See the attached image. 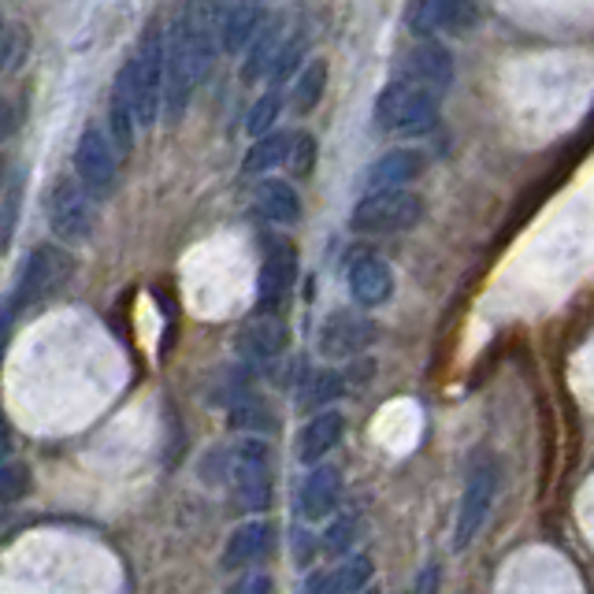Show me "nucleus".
I'll return each mask as SVG.
<instances>
[{"mask_svg": "<svg viewBox=\"0 0 594 594\" xmlns=\"http://www.w3.org/2000/svg\"><path fill=\"white\" fill-rule=\"evenodd\" d=\"M212 30L201 20V12L190 8L183 12L171 26L168 41H164V104H168V120L183 115L186 101L194 97V89L205 83L212 67Z\"/></svg>", "mask_w": 594, "mask_h": 594, "instance_id": "obj_1", "label": "nucleus"}, {"mask_svg": "<svg viewBox=\"0 0 594 594\" xmlns=\"http://www.w3.org/2000/svg\"><path fill=\"white\" fill-rule=\"evenodd\" d=\"M257 209L264 220H272V223H297V215H301V201H297L290 183H283V178H268V183H260V190H257Z\"/></svg>", "mask_w": 594, "mask_h": 594, "instance_id": "obj_23", "label": "nucleus"}, {"mask_svg": "<svg viewBox=\"0 0 594 594\" xmlns=\"http://www.w3.org/2000/svg\"><path fill=\"white\" fill-rule=\"evenodd\" d=\"M368 594H380V591H368Z\"/></svg>", "mask_w": 594, "mask_h": 594, "instance_id": "obj_38", "label": "nucleus"}, {"mask_svg": "<svg viewBox=\"0 0 594 594\" xmlns=\"http://www.w3.org/2000/svg\"><path fill=\"white\" fill-rule=\"evenodd\" d=\"M279 112H283V86H272V89H268V94L253 104V112H249V120H246V131L253 134V138H264V134H272V131H275Z\"/></svg>", "mask_w": 594, "mask_h": 594, "instance_id": "obj_27", "label": "nucleus"}, {"mask_svg": "<svg viewBox=\"0 0 594 594\" xmlns=\"http://www.w3.org/2000/svg\"><path fill=\"white\" fill-rule=\"evenodd\" d=\"M290 342V331L279 320V312H260L249 323H242L238 331V349L249 361H275Z\"/></svg>", "mask_w": 594, "mask_h": 594, "instance_id": "obj_15", "label": "nucleus"}, {"mask_svg": "<svg viewBox=\"0 0 594 594\" xmlns=\"http://www.w3.org/2000/svg\"><path fill=\"white\" fill-rule=\"evenodd\" d=\"M30 468L23 461H0V502H20L23 494H30Z\"/></svg>", "mask_w": 594, "mask_h": 594, "instance_id": "obj_28", "label": "nucleus"}, {"mask_svg": "<svg viewBox=\"0 0 594 594\" xmlns=\"http://www.w3.org/2000/svg\"><path fill=\"white\" fill-rule=\"evenodd\" d=\"M71 272H75V264H71V257L60 246H38V249H34V253L26 257L12 297H8L4 320H0V338H4L8 323L20 317L23 309H30V305L45 301L49 294H57L60 286L71 279Z\"/></svg>", "mask_w": 594, "mask_h": 594, "instance_id": "obj_3", "label": "nucleus"}, {"mask_svg": "<svg viewBox=\"0 0 594 594\" xmlns=\"http://www.w3.org/2000/svg\"><path fill=\"white\" fill-rule=\"evenodd\" d=\"M342 391H346V380H342V372H317V375H309V383L301 386L297 401H301V409H317V405L335 401Z\"/></svg>", "mask_w": 594, "mask_h": 594, "instance_id": "obj_26", "label": "nucleus"}, {"mask_svg": "<svg viewBox=\"0 0 594 594\" xmlns=\"http://www.w3.org/2000/svg\"><path fill=\"white\" fill-rule=\"evenodd\" d=\"M494 491H498V472H494V465H480L472 475H468L461 517H457V528H454V550H465V546L480 535V528L487 524Z\"/></svg>", "mask_w": 594, "mask_h": 594, "instance_id": "obj_8", "label": "nucleus"}, {"mask_svg": "<svg viewBox=\"0 0 594 594\" xmlns=\"http://www.w3.org/2000/svg\"><path fill=\"white\" fill-rule=\"evenodd\" d=\"M342 431H346V420H342L338 412H323V417L312 420V424L301 431V443H297L301 465H320L323 457L338 446Z\"/></svg>", "mask_w": 594, "mask_h": 594, "instance_id": "obj_21", "label": "nucleus"}, {"mask_svg": "<svg viewBox=\"0 0 594 594\" xmlns=\"http://www.w3.org/2000/svg\"><path fill=\"white\" fill-rule=\"evenodd\" d=\"M286 30L279 23H268V26H260V34L253 38V45H249V57H246V67H242V78L246 83H257V78H264V75H272V67H275V60H279V52L286 49Z\"/></svg>", "mask_w": 594, "mask_h": 594, "instance_id": "obj_22", "label": "nucleus"}, {"mask_svg": "<svg viewBox=\"0 0 594 594\" xmlns=\"http://www.w3.org/2000/svg\"><path fill=\"white\" fill-rule=\"evenodd\" d=\"M290 146H294V141L286 138L283 131L264 134V138H257V146L246 152V164H242V171H246V175H260V171H272L275 164H283V160L290 157Z\"/></svg>", "mask_w": 594, "mask_h": 594, "instance_id": "obj_24", "label": "nucleus"}, {"mask_svg": "<svg viewBox=\"0 0 594 594\" xmlns=\"http://www.w3.org/2000/svg\"><path fill=\"white\" fill-rule=\"evenodd\" d=\"M12 123H15V112H12V104H8V101H0V138H4V134L12 131Z\"/></svg>", "mask_w": 594, "mask_h": 594, "instance_id": "obj_34", "label": "nucleus"}, {"mask_svg": "<svg viewBox=\"0 0 594 594\" xmlns=\"http://www.w3.org/2000/svg\"><path fill=\"white\" fill-rule=\"evenodd\" d=\"M420 175H424V157L412 149H394L364 171V183H368V194L398 190V186L412 183V178H420Z\"/></svg>", "mask_w": 594, "mask_h": 594, "instance_id": "obj_17", "label": "nucleus"}, {"mask_svg": "<svg viewBox=\"0 0 594 594\" xmlns=\"http://www.w3.org/2000/svg\"><path fill=\"white\" fill-rule=\"evenodd\" d=\"M49 227L64 246H83L94 238L97 227V209L89 201V194L75 178H60L57 190L49 197Z\"/></svg>", "mask_w": 594, "mask_h": 594, "instance_id": "obj_7", "label": "nucleus"}, {"mask_svg": "<svg viewBox=\"0 0 594 594\" xmlns=\"http://www.w3.org/2000/svg\"><path fill=\"white\" fill-rule=\"evenodd\" d=\"M231 594H275V587H272L268 576H246V580L234 583Z\"/></svg>", "mask_w": 594, "mask_h": 594, "instance_id": "obj_32", "label": "nucleus"}, {"mask_svg": "<svg viewBox=\"0 0 594 594\" xmlns=\"http://www.w3.org/2000/svg\"><path fill=\"white\" fill-rule=\"evenodd\" d=\"M301 57H305V34H294V38L286 41V49L279 52V60L272 67V86H283L286 78L294 75V67L301 64Z\"/></svg>", "mask_w": 594, "mask_h": 594, "instance_id": "obj_29", "label": "nucleus"}, {"mask_svg": "<svg viewBox=\"0 0 594 594\" xmlns=\"http://www.w3.org/2000/svg\"><path fill=\"white\" fill-rule=\"evenodd\" d=\"M357 535V517H342L335 524L327 528V535H323V546H327L331 554H346L349 543H354Z\"/></svg>", "mask_w": 594, "mask_h": 594, "instance_id": "obj_30", "label": "nucleus"}, {"mask_svg": "<svg viewBox=\"0 0 594 594\" xmlns=\"http://www.w3.org/2000/svg\"><path fill=\"white\" fill-rule=\"evenodd\" d=\"M297 283V253L286 238H275L268 242V257H264V268H260V305L268 312H279L286 305Z\"/></svg>", "mask_w": 594, "mask_h": 594, "instance_id": "obj_12", "label": "nucleus"}, {"mask_svg": "<svg viewBox=\"0 0 594 594\" xmlns=\"http://www.w3.org/2000/svg\"><path fill=\"white\" fill-rule=\"evenodd\" d=\"M275 531L268 520H249L242 524L234 535L227 539V550H223V569H246V565H257L272 554Z\"/></svg>", "mask_w": 594, "mask_h": 594, "instance_id": "obj_16", "label": "nucleus"}, {"mask_svg": "<svg viewBox=\"0 0 594 594\" xmlns=\"http://www.w3.org/2000/svg\"><path fill=\"white\" fill-rule=\"evenodd\" d=\"M323 89H327V60H309L294 86V112L305 115L320 104Z\"/></svg>", "mask_w": 594, "mask_h": 594, "instance_id": "obj_25", "label": "nucleus"}, {"mask_svg": "<svg viewBox=\"0 0 594 594\" xmlns=\"http://www.w3.org/2000/svg\"><path fill=\"white\" fill-rule=\"evenodd\" d=\"M375 120L383 131L394 134H428L438 123V94H431L420 83H409V78H398L375 101Z\"/></svg>", "mask_w": 594, "mask_h": 594, "instance_id": "obj_4", "label": "nucleus"}, {"mask_svg": "<svg viewBox=\"0 0 594 594\" xmlns=\"http://www.w3.org/2000/svg\"><path fill=\"white\" fill-rule=\"evenodd\" d=\"M417 34H468L480 23V8L475 0H417L409 15Z\"/></svg>", "mask_w": 594, "mask_h": 594, "instance_id": "obj_10", "label": "nucleus"}, {"mask_svg": "<svg viewBox=\"0 0 594 594\" xmlns=\"http://www.w3.org/2000/svg\"><path fill=\"white\" fill-rule=\"evenodd\" d=\"M227 480L238 506L249 512H260L272 506V449L260 438H242L227 454Z\"/></svg>", "mask_w": 594, "mask_h": 594, "instance_id": "obj_5", "label": "nucleus"}, {"mask_svg": "<svg viewBox=\"0 0 594 594\" xmlns=\"http://www.w3.org/2000/svg\"><path fill=\"white\" fill-rule=\"evenodd\" d=\"M372 580V557L357 554L342 561L338 569L317 572L309 580V594H364V583Z\"/></svg>", "mask_w": 594, "mask_h": 594, "instance_id": "obj_19", "label": "nucleus"}, {"mask_svg": "<svg viewBox=\"0 0 594 594\" xmlns=\"http://www.w3.org/2000/svg\"><path fill=\"white\" fill-rule=\"evenodd\" d=\"M260 20H264L260 0H238V4L227 12L223 26H220L223 52H242L246 45H253V38L260 34Z\"/></svg>", "mask_w": 594, "mask_h": 594, "instance_id": "obj_20", "label": "nucleus"}, {"mask_svg": "<svg viewBox=\"0 0 594 594\" xmlns=\"http://www.w3.org/2000/svg\"><path fill=\"white\" fill-rule=\"evenodd\" d=\"M8 449V428H4V417H0V454Z\"/></svg>", "mask_w": 594, "mask_h": 594, "instance_id": "obj_35", "label": "nucleus"}, {"mask_svg": "<svg viewBox=\"0 0 594 594\" xmlns=\"http://www.w3.org/2000/svg\"><path fill=\"white\" fill-rule=\"evenodd\" d=\"M375 335H380V327L368 317L335 312V317H327V323L320 327V354L331 357V361H342V357H354L372 346Z\"/></svg>", "mask_w": 594, "mask_h": 594, "instance_id": "obj_11", "label": "nucleus"}, {"mask_svg": "<svg viewBox=\"0 0 594 594\" xmlns=\"http://www.w3.org/2000/svg\"><path fill=\"white\" fill-rule=\"evenodd\" d=\"M4 57H8V41L0 38V67H4Z\"/></svg>", "mask_w": 594, "mask_h": 594, "instance_id": "obj_36", "label": "nucleus"}, {"mask_svg": "<svg viewBox=\"0 0 594 594\" xmlns=\"http://www.w3.org/2000/svg\"><path fill=\"white\" fill-rule=\"evenodd\" d=\"M424 215V201L409 190H372L357 201L354 209V231L361 234H398L412 231Z\"/></svg>", "mask_w": 594, "mask_h": 594, "instance_id": "obj_6", "label": "nucleus"}, {"mask_svg": "<svg viewBox=\"0 0 594 594\" xmlns=\"http://www.w3.org/2000/svg\"><path fill=\"white\" fill-rule=\"evenodd\" d=\"M401 78L428 86L431 94H443V89L454 83V60H449L443 45L431 41L428 34H420V38L401 52Z\"/></svg>", "mask_w": 594, "mask_h": 594, "instance_id": "obj_9", "label": "nucleus"}, {"mask_svg": "<svg viewBox=\"0 0 594 594\" xmlns=\"http://www.w3.org/2000/svg\"><path fill=\"white\" fill-rule=\"evenodd\" d=\"M346 283H349V294H354V301L361 305V309H375V305H383L386 297L394 294V272L391 264H386L383 257L375 253H361L349 264L346 272Z\"/></svg>", "mask_w": 594, "mask_h": 594, "instance_id": "obj_14", "label": "nucleus"}, {"mask_svg": "<svg viewBox=\"0 0 594 594\" xmlns=\"http://www.w3.org/2000/svg\"><path fill=\"white\" fill-rule=\"evenodd\" d=\"M75 168L83 186L94 194H108L115 186V149L97 127H86L75 149Z\"/></svg>", "mask_w": 594, "mask_h": 594, "instance_id": "obj_13", "label": "nucleus"}, {"mask_svg": "<svg viewBox=\"0 0 594 594\" xmlns=\"http://www.w3.org/2000/svg\"><path fill=\"white\" fill-rule=\"evenodd\" d=\"M338 494H342V472L335 465H320L301 487V517L305 520L331 517L338 506Z\"/></svg>", "mask_w": 594, "mask_h": 594, "instance_id": "obj_18", "label": "nucleus"}, {"mask_svg": "<svg viewBox=\"0 0 594 594\" xmlns=\"http://www.w3.org/2000/svg\"><path fill=\"white\" fill-rule=\"evenodd\" d=\"M0 183H4V157H0Z\"/></svg>", "mask_w": 594, "mask_h": 594, "instance_id": "obj_37", "label": "nucleus"}, {"mask_svg": "<svg viewBox=\"0 0 594 594\" xmlns=\"http://www.w3.org/2000/svg\"><path fill=\"white\" fill-rule=\"evenodd\" d=\"M312 157H317V141H312L309 134H301V138H297L294 146H290V157H286V164H290L297 175H309Z\"/></svg>", "mask_w": 594, "mask_h": 594, "instance_id": "obj_31", "label": "nucleus"}, {"mask_svg": "<svg viewBox=\"0 0 594 594\" xmlns=\"http://www.w3.org/2000/svg\"><path fill=\"white\" fill-rule=\"evenodd\" d=\"M412 594H438V565H428V569L420 572L417 591H412Z\"/></svg>", "mask_w": 594, "mask_h": 594, "instance_id": "obj_33", "label": "nucleus"}, {"mask_svg": "<svg viewBox=\"0 0 594 594\" xmlns=\"http://www.w3.org/2000/svg\"><path fill=\"white\" fill-rule=\"evenodd\" d=\"M115 94L127 97L138 127H152L164 104V38L160 34H146L138 52L123 64L120 78H115Z\"/></svg>", "mask_w": 594, "mask_h": 594, "instance_id": "obj_2", "label": "nucleus"}]
</instances>
